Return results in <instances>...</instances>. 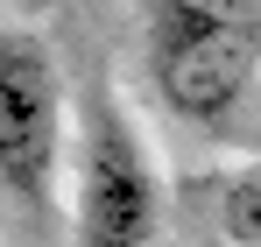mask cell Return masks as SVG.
I'll return each instance as SVG.
<instances>
[{"mask_svg":"<svg viewBox=\"0 0 261 247\" xmlns=\"http://www.w3.org/2000/svg\"><path fill=\"white\" fill-rule=\"evenodd\" d=\"M71 141L78 120L57 50L36 29H0V212L29 233H49L71 198Z\"/></svg>","mask_w":261,"mask_h":247,"instance_id":"obj_1","label":"cell"},{"mask_svg":"<svg viewBox=\"0 0 261 247\" xmlns=\"http://www.w3.org/2000/svg\"><path fill=\"white\" fill-rule=\"evenodd\" d=\"M71 247H155L163 233V177L134 113L99 85L71 141Z\"/></svg>","mask_w":261,"mask_h":247,"instance_id":"obj_2","label":"cell"},{"mask_svg":"<svg viewBox=\"0 0 261 247\" xmlns=\"http://www.w3.org/2000/svg\"><path fill=\"white\" fill-rule=\"evenodd\" d=\"M141 57H148L155 99L184 127H226L261 78V21L141 7Z\"/></svg>","mask_w":261,"mask_h":247,"instance_id":"obj_3","label":"cell"},{"mask_svg":"<svg viewBox=\"0 0 261 247\" xmlns=\"http://www.w3.org/2000/svg\"><path fill=\"white\" fill-rule=\"evenodd\" d=\"M205 219L226 247H261V169H219L205 177Z\"/></svg>","mask_w":261,"mask_h":247,"instance_id":"obj_4","label":"cell"},{"mask_svg":"<svg viewBox=\"0 0 261 247\" xmlns=\"http://www.w3.org/2000/svg\"><path fill=\"white\" fill-rule=\"evenodd\" d=\"M141 7H191V14H226V21H261V0H141Z\"/></svg>","mask_w":261,"mask_h":247,"instance_id":"obj_5","label":"cell"}]
</instances>
